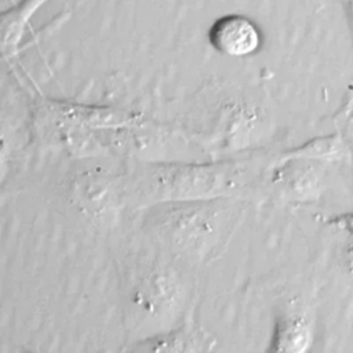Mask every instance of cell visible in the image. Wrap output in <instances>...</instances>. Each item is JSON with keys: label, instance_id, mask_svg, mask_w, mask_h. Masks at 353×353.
Here are the masks:
<instances>
[{"label": "cell", "instance_id": "cell-1", "mask_svg": "<svg viewBox=\"0 0 353 353\" xmlns=\"http://www.w3.org/2000/svg\"><path fill=\"white\" fill-rule=\"evenodd\" d=\"M211 46L229 57H248L261 47V32L245 15L229 14L218 18L208 29Z\"/></svg>", "mask_w": 353, "mask_h": 353}, {"label": "cell", "instance_id": "cell-2", "mask_svg": "<svg viewBox=\"0 0 353 353\" xmlns=\"http://www.w3.org/2000/svg\"><path fill=\"white\" fill-rule=\"evenodd\" d=\"M313 342L310 321L302 314H290L281 320L274 338L277 350L305 352Z\"/></svg>", "mask_w": 353, "mask_h": 353}, {"label": "cell", "instance_id": "cell-3", "mask_svg": "<svg viewBox=\"0 0 353 353\" xmlns=\"http://www.w3.org/2000/svg\"><path fill=\"white\" fill-rule=\"evenodd\" d=\"M350 153L349 143L343 134H331L316 138L295 152V156L321 161H341Z\"/></svg>", "mask_w": 353, "mask_h": 353}, {"label": "cell", "instance_id": "cell-4", "mask_svg": "<svg viewBox=\"0 0 353 353\" xmlns=\"http://www.w3.org/2000/svg\"><path fill=\"white\" fill-rule=\"evenodd\" d=\"M339 222H341L342 229L347 230L350 237H352V240L349 243V247L346 250V262H347V266H349L350 272H353V215H347Z\"/></svg>", "mask_w": 353, "mask_h": 353}, {"label": "cell", "instance_id": "cell-5", "mask_svg": "<svg viewBox=\"0 0 353 353\" xmlns=\"http://www.w3.org/2000/svg\"><path fill=\"white\" fill-rule=\"evenodd\" d=\"M346 128H347V132H349V138H346L347 143H349V148H350V153L353 156V117H350L349 121H346Z\"/></svg>", "mask_w": 353, "mask_h": 353}]
</instances>
